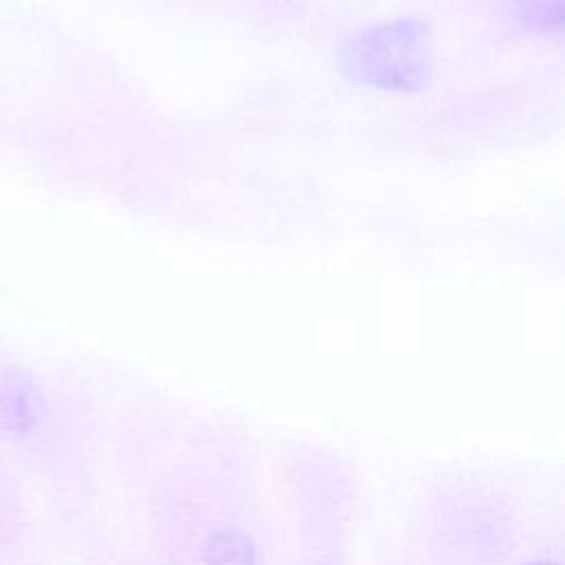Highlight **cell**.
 <instances>
[{
	"mask_svg": "<svg viewBox=\"0 0 565 565\" xmlns=\"http://www.w3.org/2000/svg\"><path fill=\"white\" fill-rule=\"evenodd\" d=\"M338 66L355 84L384 90H419L426 86L433 66L428 29L413 18L366 26L342 44Z\"/></svg>",
	"mask_w": 565,
	"mask_h": 565,
	"instance_id": "cell-1",
	"label": "cell"
},
{
	"mask_svg": "<svg viewBox=\"0 0 565 565\" xmlns=\"http://www.w3.org/2000/svg\"><path fill=\"white\" fill-rule=\"evenodd\" d=\"M521 22L534 31H558L563 24V0H519Z\"/></svg>",
	"mask_w": 565,
	"mask_h": 565,
	"instance_id": "cell-2",
	"label": "cell"
}]
</instances>
